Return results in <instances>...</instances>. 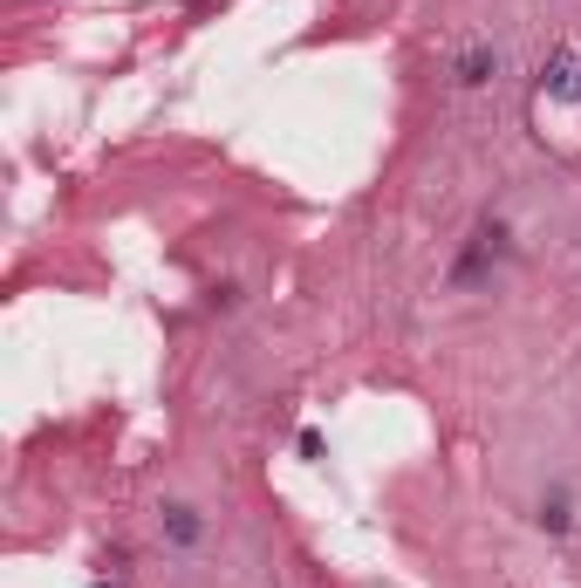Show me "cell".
<instances>
[{
    "mask_svg": "<svg viewBox=\"0 0 581 588\" xmlns=\"http://www.w3.org/2000/svg\"><path fill=\"white\" fill-rule=\"evenodd\" d=\"M158 527H165V541H171V548H198V533H206L198 506H185V500H171L165 514H158Z\"/></svg>",
    "mask_w": 581,
    "mask_h": 588,
    "instance_id": "1",
    "label": "cell"
},
{
    "mask_svg": "<svg viewBox=\"0 0 581 588\" xmlns=\"http://www.w3.org/2000/svg\"><path fill=\"white\" fill-rule=\"evenodd\" d=\"M541 89H547V96H574V89H581V56H574V48H554V56H547Z\"/></svg>",
    "mask_w": 581,
    "mask_h": 588,
    "instance_id": "2",
    "label": "cell"
},
{
    "mask_svg": "<svg viewBox=\"0 0 581 588\" xmlns=\"http://www.w3.org/2000/svg\"><path fill=\"white\" fill-rule=\"evenodd\" d=\"M486 261H499V226H479V233H472V247H465V261L451 267V280L465 288V280H479V267H486Z\"/></svg>",
    "mask_w": 581,
    "mask_h": 588,
    "instance_id": "3",
    "label": "cell"
},
{
    "mask_svg": "<svg viewBox=\"0 0 581 588\" xmlns=\"http://www.w3.org/2000/svg\"><path fill=\"white\" fill-rule=\"evenodd\" d=\"M493 69H499V56H493V48H465V56H459V83L472 89V83H486Z\"/></svg>",
    "mask_w": 581,
    "mask_h": 588,
    "instance_id": "4",
    "label": "cell"
},
{
    "mask_svg": "<svg viewBox=\"0 0 581 588\" xmlns=\"http://www.w3.org/2000/svg\"><path fill=\"white\" fill-rule=\"evenodd\" d=\"M534 520H541L547 533H568V500H561V493H554V500H541V514H534Z\"/></svg>",
    "mask_w": 581,
    "mask_h": 588,
    "instance_id": "5",
    "label": "cell"
},
{
    "mask_svg": "<svg viewBox=\"0 0 581 588\" xmlns=\"http://www.w3.org/2000/svg\"><path fill=\"white\" fill-rule=\"evenodd\" d=\"M96 588H110V581H96Z\"/></svg>",
    "mask_w": 581,
    "mask_h": 588,
    "instance_id": "6",
    "label": "cell"
}]
</instances>
